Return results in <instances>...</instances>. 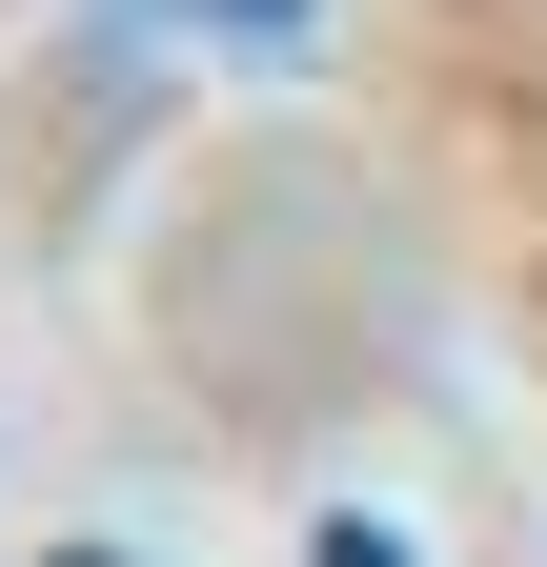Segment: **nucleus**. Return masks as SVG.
Here are the masks:
<instances>
[{
    "mask_svg": "<svg viewBox=\"0 0 547 567\" xmlns=\"http://www.w3.org/2000/svg\"><path fill=\"white\" fill-rule=\"evenodd\" d=\"M41 567H122V547H41Z\"/></svg>",
    "mask_w": 547,
    "mask_h": 567,
    "instance_id": "7ed1b4c3",
    "label": "nucleus"
},
{
    "mask_svg": "<svg viewBox=\"0 0 547 567\" xmlns=\"http://www.w3.org/2000/svg\"><path fill=\"white\" fill-rule=\"evenodd\" d=\"M324 567H405V547H385V527H324Z\"/></svg>",
    "mask_w": 547,
    "mask_h": 567,
    "instance_id": "f257e3e1",
    "label": "nucleus"
},
{
    "mask_svg": "<svg viewBox=\"0 0 547 567\" xmlns=\"http://www.w3.org/2000/svg\"><path fill=\"white\" fill-rule=\"evenodd\" d=\"M203 21H305V0H203Z\"/></svg>",
    "mask_w": 547,
    "mask_h": 567,
    "instance_id": "f03ea898",
    "label": "nucleus"
}]
</instances>
